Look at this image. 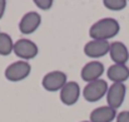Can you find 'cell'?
Returning a JSON list of instances; mask_svg holds the SVG:
<instances>
[{
  "mask_svg": "<svg viewBox=\"0 0 129 122\" xmlns=\"http://www.w3.org/2000/svg\"><path fill=\"white\" fill-rule=\"evenodd\" d=\"M120 25L117 19L114 18H103L98 22H95L90 29L89 35L91 39L95 40H109L110 38H114L119 34Z\"/></svg>",
  "mask_w": 129,
  "mask_h": 122,
  "instance_id": "6da1fadb",
  "label": "cell"
},
{
  "mask_svg": "<svg viewBox=\"0 0 129 122\" xmlns=\"http://www.w3.org/2000/svg\"><path fill=\"white\" fill-rule=\"evenodd\" d=\"M108 88H109V86H108L107 81H104L102 78L98 81L86 83V86L83 88V98L86 102H90V103L98 102L104 96H107Z\"/></svg>",
  "mask_w": 129,
  "mask_h": 122,
  "instance_id": "7a4b0ae2",
  "label": "cell"
},
{
  "mask_svg": "<svg viewBox=\"0 0 129 122\" xmlns=\"http://www.w3.org/2000/svg\"><path fill=\"white\" fill-rule=\"evenodd\" d=\"M31 66L26 60H16L9 64L5 69V78L10 82H20L29 77Z\"/></svg>",
  "mask_w": 129,
  "mask_h": 122,
  "instance_id": "3957f363",
  "label": "cell"
},
{
  "mask_svg": "<svg viewBox=\"0 0 129 122\" xmlns=\"http://www.w3.org/2000/svg\"><path fill=\"white\" fill-rule=\"evenodd\" d=\"M14 53L21 60L28 62L29 59H34L38 55L39 48L33 40L28 38H21L14 43Z\"/></svg>",
  "mask_w": 129,
  "mask_h": 122,
  "instance_id": "277c9868",
  "label": "cell"
},
{
  "mask_svg": "<svg viewBox=\"0 0 129 122\" xmlns=\"http://www.w3.org/2000/svg\"><path fill=\"white\" fill-rule=\"evenodd\" d=\"M68 83L67 74L61 71H53L46 73L43 77L42 86L48 92H58L61 91V88Z\"/></svg>",
  "mask_w": 129,
  "mask_h": 122,
  "instance_id": "5b68a950",
  "label": "cell"
},
{
  "mask_svg": "<svg viewBox=\"0 0 129 122\" xmlns=\"http://www.w3.org/2000/svg\"><path fill=\"white\" fill-rule=\"evenodd\" d=\"M125 93H127V87L124 83H113L108 88V92H107L108 106L114 110L122 107L125 99Z\"/></svg>",
  "mask_w": 129,
  "mask_h": 122,
  "instance_id": "8992f818",
  "label": "cell"
},
{
  "mask_svg": "<svg viewBox=\"0 0 129 122\" xmlns=\"http://www.w3.org/2000/svg\"><path fill=\"white\" fill-rule=\"evenodd\" d=\"M42 24V16L37 11H29L24 14L21 20L19 22V30L24 35L33 34Z\"/></svg>",
  "mask_w": 129,
  "mask_h": 122,
  "instance_id": "52a82bcc",
  "label": "cell"
},
{
  "mask_svg": "<svg viewBox=\"0 0 129 122\" xmlns=\"http://www.w3.org/2000/svg\"><path fill=\"white\" fill-rule=\"evenodd\" d=\"M80 86L75 81L68 82L60 91V101L65 106H73L79 101L80 97Z\"/></svg>",
  "mask_w": 129,
  "mask_h": 122,
  "instance_id": "ba28073f",
  "label": "cell"
},
{
  "mask_svg": "<svg viewBox=\"0 0 129 122\" xmlns=\"http://www.w3.org/2000/svg\"><path fill=\"white\" fill-rule=\"evenodd\" d=\"M109 49H110V43L107 40H95L91 39L88 42L84 47V53L86 57L89 58H102L107 54H109Z\"/></svg>",
  "mask_w": 129,
  "mask_h": 122,
  "instance_id": "9c48e42d",
  "label": "cell"
},
{
  "mask_svg": "<svg viewBox=\"0 0 129 122\" xmlns=\"http://www.w3.org/2000/svg\"><path fill=\"white\" fill-rule=\"evenodd\" d=\"M103 73H104V66H103V63H100L98 60H93V62L86 63L85 66L82 68L80 76H82V79L83 81H85L86 83H90V82L100 79V77L103 76Z\"/></svg>",
  "mask_w": 129,
  "mask_h": 122,
  "instance_id": "30bf717a",
  "label": "cell"
},
{
  "mask_svg": "<svg viewBox=\"0 0 129 122\" xmlns=\"http://www.w3.org/2000/svg\"><path fill=\"white\" fill-rule=\"evenodd\" d=\"M109 55L114 64H127L129 60V50L127 45L122 42H113L110 44Z\"/></svg>",
  "mask_w": 129,
  "mask_h": 122,
  "instance_id": "8fae6325",
  "label": "cell"
},
{
  "mask_svg": "<svg viewBox=\"0 0 129 122\" xmlns=\"http://www.w3.org/2000/svg\"><path fill=\"white\" fill-rule=\"evenodd\" d=\"M90 122H113L117 118V110L109 106L96 107L90 112Z\"/></svg>",
  "mask_w": 129,
  "mask_h": 122,
  "instance_id": "7c38bea8",
  "label": "cell"
},
{
  "mask_svg": "<svg viewBox=\"0 0 129 122\" xmlns=\"http://www.w3.org/2000/svg\"><path fill=\"white\" fill-rule=\"evenodd\" d=\"M107 76L113 83H124L129 78V68L127 64H113L108 68Z\"/></svg>",
  "mask_w": 129,
  "mask_h": 122,
  "instance_id": "4fadbf2b",
  "label": "cell"
},
{
  "mask_svg": "<svg viewBox=\"0 0 129 122\" xmlns=\"http://www.w3.org/2000/svg\"><path fill=\"white\" fill-rule=\"evenodd\" d=\"M14 52V42L8 33H0V55L8 57Z\"/></svg>",
  "mask_w": 129,
  "mask_h": 122,
  "instance_id": "5bb4252c",
  "label": "cell"
},
{
  "mask_svg": "<svg viewBox=\"0 0 129 122\" xmlns=\"http://www.w3.org/2000/svg\"><path fill=\"white\" fill-rule=\"evenodd\" d=\"M104 6L109 10H113V11H119V10H123L125 9L127 6V0H104L103 1Z\"/></svg>",
  "mask_w": 129,
  "mask_h": 122,
  "instance_id": "9a60e30c",
  "label": "cell"
},
{
  "mask_svg": "<svg viewBox=\"0 0 129 122\" xmlns=\"http://www.w3.org/2000/svg\"><path fill=\"white\" fill-rule=\"evenodd\" d=\"M34 4L42 10H49L54 3H53V0H35Z\"/></svg>",
  "mask_w": 129,
  "mask_h": 122,
  "instance_id": "2e32d148",
  "label": "cell"
},
{
  "mask_svg": "<svg viewBox=\"0 0 129 122\" xmlns=\"http://www.w3.org/2000/svg\"><path fill=\"white\" fill-rule=\"evenodd\" d=\"M117 122H129V111H122L117 115Z\"/></svg>",
  "mask_w": 129,
  "mask_h": 122,
  "instance_id": "e0dca14e",
  "label": "cell"
},
{
  "mask_svg": "<svg viewBox=\"0 0 129 122\" xmlns=\"http://www.w3.org/2000/svg\"><path fill=\"white\" fill-rule=\"evenodd\" d=\"M5 9H6V1L5 0H0V19L4 16Z\"/></svg>",
  "mask_w": 129,
  "mask_h": 122,
  "instance_id": "ac0fdd59",
  "label": "cell"
},
{
  "mask_svg": "<svg viewBox=\"0 0 129 122\" xmlns=\"http://www.w3.org/2000/svg\"><path fill=\"white\" fill-rule=\"evenodd\" d=\"M82 122H90V121H82Z\"/></svg>",
  "mask_w": 129,
  "mask_h": 122,
  "instance_id": "d6986e66",
  "label": "cell"
}]
</instances>
